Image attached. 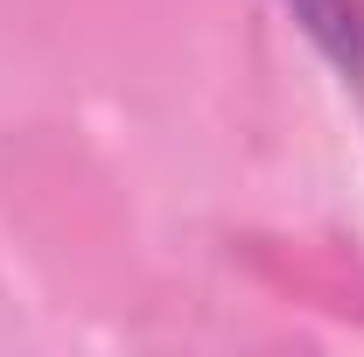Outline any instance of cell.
Returning a JSON list of instances; mask_svg holds the SVG:
<instances>
[{
	"label": "cell",
	"mask_w": 364,
	"mask_h": 357,
	"mask_svg": "<svg viewBox=\"0 0 364 357\" xmlns=\"http://www.w3.org/2000/svg\"><path fill=\"white\" fill-rule=\"evenodd\" d=\"M287 7L343 78H364V7L358 0H287Z\"/></svg>",
	"instance_id": "obj_1"
}]
</instances>
